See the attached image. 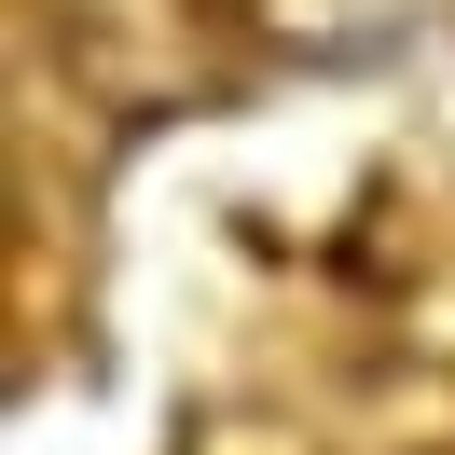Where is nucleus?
Wrapping results in <instances>:
<instances>
[{
  "label": "nucleus",
  "instance_id": "1",
  "mask_svg": "<svg viewBox=\"0 0 455 455\" xmlns=\"http://www.w3.org/2000/svg\"><path fill=\"white\" fill-rule=\"evenodd\" d=\"M262 42H290V56H400V42H427L455 14V0H235Z\"/></svg>",
  "mask_w": 455,
  "mask_h": 455
}]
</instances>
